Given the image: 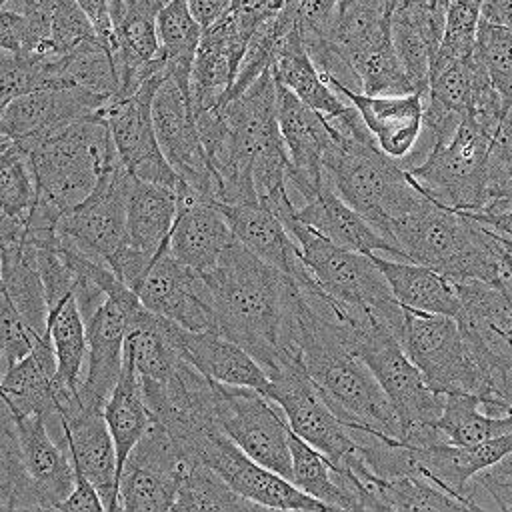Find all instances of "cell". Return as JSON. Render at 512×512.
I'll return each instance as SVG.
<instances>
[{"instance_id":"cell-7","label":"cell","mask_w":512,"mask_h":512,"mask_svg":"<svg viewBox=\"0 0 512 512\" xmlns=\"http://www.w3.org/2000/svg\"><path fill=\"white\" fill-rule=\"evenodd\" d=\"M404 310L400 344L426 382L440 394H474L480 404H488L492 400L490 382L472 356L458 320L446 314Z\"/></svg>"},{"instance_id":"cell-20","label":"cell","mask_w":512,"mask_h":512,"mask_svg":"<svg viewBox=\"0 0 512 512\" xmlns=\"http://www.w3.org/2000/svg\"><path fill=\"white\" fill-rule=\"evenodd\" d=\"M254 30V26L226 8V12L202 32L188 80L194 116L222 104L238 76Z\"/></svg>"},{"instance_id":"cell-21","label":"cell","mask_w":512,"mask_h":512,"mask_svg":"<svg viewBox=\"0 0 512 512\" xmlns=\"http://www.w3.org/2000/svg\"><path fill=\"white\" fill-rule=\"evenodd\" d=\"M108 102L78 86L32 90L6 102L0 130L26 150L68 124L100 112Z\"/></svg>"},{"instance_id":"cell-26","label":"cell","mask_w":512,"mask_h":512,"mask_svg":"<svg viewBox=\"0 0 512 512\" xmlns=\"http://www.w3.org/2000/svg\"><path fill=\"white\" fill-rule=\"evenodd\" d=\"M330 86L342 98L350 100L376 144L390 158H404L414 148L424 126V96L420 92L370 96L342 84Z\"/></svg>"},{"instance_id":"cell-18","label":"cell","mask_w":512,"mask_h":512,"mask_svg":"<svg viewBox=\"0 0 512 512\" xmlns=\"http://www.w3.org/2000/svg\"><path fill=\"white\" fill-rule=\"evenodd\" d=\"M276 116L290 158V196L296 194L302 204L312 198L326 182L322 162L334 142V126L322 112L302 102L296 94L278 82Z\"/></svg>"},{"instance_id":"cell-14","label":"cell","mask_w":512,"mask_h":512,"mask_svg":"<svg viewBox=\"0 0 512 512\" xmlns=\"http://www.w3.org/2000/svg\"><path fill=\"white\" fill-rule=\"evenodd\" d=\"M164 76L148 78L130 96L112 98L100 112L126 172L134 178L178 190L180 176L162 154L152 122V98Z\"/></svg>"},{"instance_id":"cell-2","label":"cell","mask_w":512,"mask_h":512,"mask_svg":"<svg viewBox=\"0 0 512 512\" xmlns=\"http://www.w3.org/2000/svg\"><path fill=\"white\" fill-rule=\"evenodd\" d=\"M386 238L402 260L430 266L450 282H498L512 276V246L506 236L426 194L388 226Z\"/></svg>"},{"instance_id":"cell-52","label":"cell","mask_w":512,"mask_h":512,"mask_svg":"<svg viewBox=\"0 0 512 512\" xmlns=\"http://www.w3.org/2000/svg\"><path fill=\"white\" fill-rule=\"evenodd\" d=\"M508 206H512V186L506 190V194H504L502 198H498L496 202L488 204V206L482 208V210H500V208H508ZM476 212H478V210H476Z\"/></svg>"},{"instance_id":"cell-56","label":"cell","mask_w":512,"mask_h":512,"mask_svg":"<svg viewBox=\"0 0 512 512\" xmlns=\"http://www.w3.org/2000/svg\"><path fill=\"white\" fill-rule=\"evenodd\" d=\"M508 240H510V238H508ZM510 246H512V240H510Z\"/></svg>"},{"instance_id":"cell-53","label":"cell","mask_w":512,"mask_h":512,"mask_svg":"<svg viewBox=\"0 0 512 512\" xmlns=\"http://www.w3.org/2000/svg\"><path fill=\"white\" fill-rule=\"evenodd\" d=\"M4 108H6V102H4V100H0V118H2ZM12 144H14V142H12V140H10V138L0 130V152H2V150H8Z\"/></svg>"},{"instance_id":"cell-35","label":"cell","mask_w":512,"mask_h":512,"mask_svg":"<svg viewBox=\"0 0 512 512\" xmlns=\"http://www.w3.org/2000/svg\"><path fill=\"white\" fill-rule=\"evenodd\" d=\"M292 476L290 482L330 510H356L354 496L340 482L330 458L290 430Z\"/></svg>"},{"instance_id":"cell-4","label":"cell","mask_w":512,"mask_h":512,"mask_svg":"<svg viewBox=\"0 0 512 512\" xmlns=\"http://www.w3.org/2000/svg\"><path fill=\"white\" fill-rule=\"evenodd\" d=\"M296 240L300 258L314 282L342 308L352 326L382 320L400 340L406 310L394 298L372 254L354 252L324 238L294 214L282 220Z\"/></svg>"},{"instance_id":"cell-42","label":"cell","mask_w":512,"mask_h":512,"mask_svg":"<svg viewBox=\"0 0 512 512\" xmlns=\"http://www.w3.org/2000/svg\"><path fill=\"white\" fill-rule=\"evenodd\" d=\"M472 510L512 512V452L496 464L476 472L464 490Z\"/></svg>"},{"instance_id":"cell-13","label":"cell","mask_w":512,"mask_h":512,"mask_svg":"<svg viewBox=\"0 0 512 512\" xmlns=\"http://www.w3.org/2000/svg\"><path fill=\"white\" fill-rule=\"evenodd\" d=\"M192 458L210 466L238 494L260 504L266 510H330L324 502L308 496L282 474L250 458L220 428H212L200 436L192 450Z\"/></svg>"},{"instance_id":"cell-57","label":"cell","mask_w":512,"mask_h":512,"mask_svg":"<svg viewBox=\"0 0 512 512\" xmlns=\"http://www.w3.org/2000/svg\"><path fill=\"white\" fill-rule=\"evenodd\" d=\"M0 510H2V506H0Z\"/></svg>"},{"instance_id":"cell-46","label":"cell","mask_w":512,"mask_h":512,"mask_svg":"<svg viewBox=\"0 0 512 512\" xmlns=\"http://www.w3.org/2000/svg\"><path fill=\"white\" fill-rule=\"evenodd\" d=\"M76 4L82 8V12L92 22L98 38L110 46L114 40V22H112V10L110 0H76Z\"/></svg>"},{"instance_id":"cell-24","label":"cell","mask_w":512,"mask_h":512,"mask_svg":"<svg viewBox=\"0 0 512 512\" xmlns=\"http://www.w3.org/2000/svg\"><path fill=\"white\" fill-rule=\"evenodd\" d=\"M62 422L74 468L92 482L106 512H120L118 456L102 408L80 404L64 414Z\"/></svg>"},{"instance_id":"cell-28","label":"cell","mask_w":512,"mask_h":512,"mask_svg":"<svg viewBox=\"0 0 512 512\" xmlns=\"http://www.w3.org/2000/svg\"><path fill=\"white\" fill-rule=\"evenodd\" d=\"M218 206L224 212L234 238L258 258L286 272L290 278L304 268L296 240L290 236L280 216L262 204L260 198Z\"/></svg>"},{"instance_id":"cell-40","label":"cell","mask_w":512,"mask_h":512,"mask_svg":"<svg viewBox=\"0 0 512 512\" xmlns=\"http://www.w3.org/2000/svg\"><path fill=\"white\" fill-rule=\"evenodd\" d=\"M40 88H58L50 60L0 50V100L8 102Z\"/></svg>"},{"instance_id":"cell-55","label":"cell","mask_w":512,"mask_h":512,"mask_svg":"<svg viewBox=\"0 0 512 512\" xmlns=\"http://www.w3.org/2000/svg\"><path fill=\"white\" fill-rule=\"evenodd\" d=\"M6 2H8V0H0V6H4V4H6Z\"/></svg>"},{"instance_id":"cell-31","label":"cell","mask_w":512,"mask_h":512,"mask_svg":"<svg viewBox=\"0 0 512 512\" xmlns=\"http://www.w3.org/2000/svg\"><path fill=\"white\" fill-rule=\"evenodd\" d=\"M102 414L116 446L118 476H120L128 454L132 452V448L144 436V432L152 422V414L148 410L144 390H142V380L134 368V362L126 354H124L122 372L102 406Z\"/></svg>"},{"instance_id":"cell-34","label":"cell","mask_w":512,"mask_h":512,"mask_svg":"<svg viewBox=\"0 0 512 512\" xmlns=\"http://www.w3.org/2000/svg\"><path fill=\"white\" fill-rule=\"evenodd\" d=\"M260 504L238 494L200 460H188L172 512H258Z\"/></svg>"},{"instance_id":"cell-36","label":"cell","mask_w":512,"mask_h":512,"mask_svg":"<svg viewBox=\"0 0 512 512\" xmlns=\"http://www.w3.org/2000/svg\"><path fill=\"white\" fill-rule=\"evenodd\" d=\"M442 436L456 446H474L512 432L510 414H488L474 394H444L442 414L436 422Z\"/></svg>"},{"instance_id":"cell-30","label":"cell","mask_w":512,"mask_h":512,"mask_svg":"<svg viewBox=\"0 0 512 512\" xmlns=\"http://www.w3.org/2000/svg\"><path fill=\"white\" fill-rule=\"evenodd\" d=\"M272 74L278 84L288 88L314 110L322 112L326 118H336L350 110V106L340 100L342 96L334 92L332 86L322 78L296 26L278 44Z\"/></svg>"},{"instance_id":"cell-51","label":"cell","mask_w":512,"mask_h":512,"mask_svg":"<svg viewBox=\"0 0 512 512\" xmlns=\"http://www.w3.org/2000/svg\"><path fill=\"white\" fill-rule=\"evenodd\" d=\"M142 0H110V10H112V22L116 24L124 16H128L132 10L140 6Z\"/></svg>"},{"instance_id":"cell-11","label":"cell","mask_w":512,"mask_h":512,"mask_svg":"<svg viewBox=\"0 0 512 512\" xmlns=\"http://www.w3.org/2000/svg\"><path fill=\"white\" fill-rule=\"evenodd\" d=\"M176 212V190L134 176L130 178L124 246L110 262L118 280L130 290H138L156 254L168 244Z\"/></svg>"},{"instance_id":"cell-45","label":"cell","mask_w":512,"mask_h":512,"mask_svg":"<svg viewBox=\"0 0 512 512\" xmlns=\"http://www.w3.org/2000/svg\"><path fill=\"white\" fill-rule=\"evenodd\" d=\"M56 512H106V510L92 482L78 468H74V486L70 494L56 506Z\"/></svg>"},{"instance_id":"cell-22","label":"cell","mask_w":512,"mask_h":512,"mask_svg":"<svg viewBox=\"0 0 512 512\" xmlns=\"http://www.w3.org/2000/svg\"><path fill=\"white\" fill-rule=\"evenodd\" d=\"M176 196L178 212L168 236V252L178 262L206 274L234 242L232 228L214 200L196 194L182 182Z\"/></svg>"},{"instance_id":"cell-54","label":"cell","mask_w":512,"mask_h":512,"mask_svg":"<svg viewBox=\"0 0 512 512\" xmlns=\"http://www.w3.org/2000/svg\"><path fill=\"white\" fill-rule=\"evenodd\" d=\"M2 218H4V210L0 208V226H2Z\"/></svg>"},{"instance_id":"cell-3","label":"cell","mask_w":512,"mask_h":512,"mask_svg":"<svg viewBox=\"0 0 512 512\" xmlns=\"http://www.w3.org/2000/svg\"><path fill=\"white\" fill-rule=\"evenodd\" d=\"M328 120L334 142L322 162L324 180L386 238L388 226L412 210L424 192L376 144L354 106Z\"/></svg>"},{"instance_id":"cell-48","label":"cell","mask_w":512,"mask_h":512,"mask_svg":"<svg viewBox=\"0 0 512 512\" xmlns=\"http://www.w3.org/2000/svg\"><path fill=\"white\" fill-rule=\"evenodd\" d=\"M466 212V210H464ZM476 222L488 226L490 230L506 236L512 240V206L500 208V210H478V212H466Z\"/></svg>"},{"instance_id":"cell-50","label":"cell","mask_w":512,"mask_h":512,"mask_svg":"<svg viewBox=\"0 0 512 512\" xmlns=\"http://www.w3.org/2000/svg\"><path fill=\"white\" fill-rule=\"evenodd\" d=\"M10 4H14L16 8H20L22 12H26L28 16L34 18H50L56 4L60 0H8Z\"/></svg>"},{"instance_id":"cell-6","label":"cell","mask_w":512,"mask_h":512,"mask_svg":"<svg viewBox=\"0 0 512 512\" xmlns=\"http://www.w3.org/2000/svg\"><path fill=\"white\" fill-rule=\"evenodd\" d=\"M354 352L368 364L400 420V442L424 446L446 440L436 422L444 394L436 392L408 358L398 336L380 320L354 328ZM448 442V440H446Z\"/></svg>"},{"instance_id":"cell-33","label":"cell","mask_w":512,"mask_h":512,"mask_svg":"<svg viewBox=\"0 0 512 512\" xmlns=\"http://www.w3.org/2000/svg\"><path fill=\"white\" fill-rule=\"evenodd\" d=\"M202 32L204 28L192 16L188 0H170L156 14L160 60L164 64L166 76H172L186 90Z\"/></svg>"},{"instance_id":"cell-32","label":"cell","mask_w":512,"mask_h":512,"mask_svg":"<svg viewBox=\"0 0 512 512\" xmlns=\"http://www.w3.org/2000/svg\"><path fill=\"white\" fill-rule=\"evenodd\" d=\"M46 330L54 346L58 384L66 394L78 396L88 356V338L86 320L74 294L66 296L50 310Z\"/></svg>"},{"instance_id":"cell-1","label":"cell","mask_w":512,"mask_h":512,"mask_svg":"<svg viewBox=\"0 0 512 512\" xmlns=\"http://www.w3.org/2000/svg\"><path fill=\"white\" fill-rule=\"evenodd\" d=\"M214 302L216 332L242 346L266 370L300 358L294 346L296 282L236 238L204 274Z\"/></svg>"},{"instance_id":"cell-41","label":"cell","mask_w":512,"mask_h":512,"mask_svg":"<svg viewBox=\"0 0 512 512\" xmlns=\"http://www.w3.org/2000/svg\"><path fill=\"white\" fill-rule=\"evenodd\" d=\"M96 30L76 0H60L50 16V34L40 58H62L96 38Z\"/></svg>"},{"instance_id":"cell-16","label":"cell","mask_w":512,"mask_h":512,"mask_svg":"<svg viewBox=\"0 0 512 512\" xmlns=\"http://www.w3.org/2000/svg\"><path fill=\"white\" fill-rule=\"evenodd\" d=\"M130 178L122 162L104 172L92 194L60 216L58 236L90 258L110 266L124 246Z\"/></svg>"},{"instance_id":"cell-43","label":"cell","mask_w":512,"mask_h":512,"mask_svg":"<svg viewBox=\"0 0 512 512\" xmlns=\"http://www.w3.org/2000/svg\"><path fill=\"white\" fill-rule=\"evenodd\" d=\"M510 186H512V104L502 114L488 150V204L502 198Z\"/></svg>"},{"instance_id":"cell-44","label":"cell","mask_w":512,"mask_h":512,"mask_svg":"<svg viewBox=\"0 0 512 512\" xmlns=\"http://www.w3.org/2000/svg\"><path fill=\"white\" fill-rule=\"evenodd\" d=\"M38 336L42 334L26 322L0 288V346L4 354V370L22 360L32 350Z\"/></svg>"},{"instance_id":"cell-15","label":"cell","mask_w":512,"mask_h":512,"mask_svg":"<svg viewBox=\"0 0 512 512\" xmlns=\"http://www.w3.org/2000/svg\"><path fill=\"white\" fill-rule=\"evenodd\" d=\"M156 140L180 182L216 202V174L204 152L188 90L164 76L152 98Z\"/></svg>"},{"instance_id":"cell-37","label":"cell","mask_w":512,"mask_h":512,"mask_svg":"<svg viewBox=\"0 0 512 512\" xmlns=\"http://www.w3.org/2000/svg\"><path fill=\"white\" fill-rule=\"evenodd\" d=\"M452 284L460 298L456 316L480 322L512 342V276L498 282L464 280Z\"/></svg>"},{"instance_id":"cell-10","label":"cell","mask_w":512,"mask_h":512,"mask_svg":"<svg viewBox=\"0 0 512 512\" xmlns=\"http://www.w3.org/2000/svg\"><path fill=\"white\" fill-rule=\"evenodd\" d=\"M216 424L250 458L290 480V424L274 400L256 388L216 382Z\"/></svg>"},{"instance_id":"cell-38","label":"cell","mask_w":512,"mask_h":512,"mask_svg":"<svg viewBox=\"0 0 512 512\" xmlns=\"http://www.w3.org/2000/svg\"><path fill=\"white\" fill-rule=\"evenodd\" d=\"M36 202V184L28 154L12 144L0 152V208L20 220H26Z\"/></svg>"},{"instance_id":"cell-17","label":"cell","mask_w":512,"mask_h":512,"mask_svg":"<svg viewBox=\"0 0 512 512\" xmlns=\"http://www.w3.org/2000/svg\"><path fill=\"white\" fill-rule=\"evenodd\" d=\"M140 306L138 294L122 284L86 318L88 356L78 388L84 406L102 408L118 382L124 364L126 334Z\"/></svg>"},{"instance_id":"cell-49","label":"cell","mask_w":512,"mask_h":512,"mask_svg":"<svg viewBox=\"0 0 512 512\" xmlns=\"http://www.w3.org/2000/svg\"><path fill=\"white\" fill-rule=\"evenodd\" d=\"M228 4L230 0H188V8L192 16L200 22L204 30L226 12Z\"/></svg>"},{"instance_id":"cell-19","label":"cell","mask_w":512,"mask_h":512,"mask_svg":"<svg viewBox=\"0 0 512 512\" xmlns=\"http://www.w3.org/2000/svg\"><path fill=\"white\" fill-rule=\"evenodd\" d=\"M136 294L150 312L186 330H216L212 290L206 276L178 262L168 252V244L156 254Z\"/></svg>"},{"instance_id":"cell-9","label":"cell","mask_w":512,"mask_h":512,"mask_svg":"<svg viewBox=\"0 0 512 512\" xmlns=\"http://www.w3.org/2000/svg\"><path fill=\"white\" fill-rule=\"evenodd\" d=\"M268 378L270 388L266 396L282 408L290 430L326 454L334 468H340L358 452L352 428L330 408L320 388L304 370L300 358L280 362L268 372Z\"/></svg>"},{"instance_id":"cell-29","label":"cell","mask_w":512,"mask_h":512,"mask_svg":"<svg viewBox=\"0 0 512 512\" xmlns=\"http://www.w3.org/2000/svg\"><path fill=\"white\" fill-rule=\"evenodd\" d=\"M372 258L382 270L394 298L404 308L428 314H458L460 298L456 286L444 274L410 260H390L378 254H372Z\"/></svg>"},{"instance_id":"cell-5","label":"cell","mask_w":512,"mask_h":512,"mask_svg":"<svg viewBox=\"0 0 512 512\" xmlns=\"http://www.w3.org/2000/svg\"><path fill=\"white\" fill-rule=\"evenodd\" d=\"M36 184V202L60 216L86 200L104 172L120 164L102 112L80 118L24 150Z\"/></svg>"},{"instance_id":"cell-8","label":"cell","mask_w":512,"mask_h":512,"mask_svg":"<svg viewBox=\"0 0 512 512\" xmlns=\"http://www.w3.org/2000/svg\"><path fill=\"white\" fill-rule=\"evenodd\" d=\"M492 134L462 120L454 134L436 140L426 160L408 170L416 186L434 202L476 212L488 204V150Z\"/></svg>"},{"instance_id":"cell-25","label":"cell","mask_w":512,"mask_h":512,"mask_svg":"<svg viewBox=\"0 0 512 512\" xmlns=\"http://www.w3.org/2000/svg\"><path fill=\"white\" fill-rule=\"evenodd\" d=\"M168 330L180 354L204 376L222 384L256 388L268 394L270 378L266 370L224 334L216 330H186L172 320H168Z\"/></svg>"},{"instance_id":"cell-12","label":"cell","mask_w":512,"mask_h":512,"mask_svg":"<svg viewBox=\"0 0 512 512\" xmlns=\"http://www.w3.org/2000/svg\"><path fill=\"white\" fill-rule=\"evenodd\" d=\"M186 462L168 430L152 420L122 466L118 482L120 510L172 512Z\"/></svg>"},{"instance_id":"cell-47","label":"cell","mask_w":512,"mask_h":512,"mask_svg":"<svg viewBox=\"0 0 512 512\" xmlns=\"http://www.w3.org/2000/svg\"><path fill=\"white\" fill-rule=\"evenodd\" d=\"M290 0H230L228 10L244 18L254 28L268 16L280 12Z\"/></svg>"},{"instance_id":"cell-23","label":"cell","mask_w":512,"mask_h":512,"mask_svg":"<svg viewBox=\"0 0 512 512\" xmlns=\"http://www.w3.org/2000/svg\"><path fill=\"white\" fill-rule=\"evenodd\" d=\"M20 458L38 498V510H54L74 486V464L68 446L56 440L44 416L14 414Z\"/></svg>"},{"instance_id":"cell-27","label":"cell","mask_w":512,"mask_h":512,"mask_svg":"<svg viewBox=\"0 0 512 512\" xmlns=\"http://www.w3.org/2000/svg\"><path fill=\"white\" fill-rule=\"evenodd\" d=\"M294 216L342 248L362 254L384 252L402 260L398 248L390 244V240L384 238L360 212L348 206L328 182H324L312 198L298 204Z\"/></svg>"},{"instance_id":"cell-39","label":"cell","mask_w":512,"mask_h":512,"mask_svg":"<svg viewBox=\"0 0 512 512\" xmlns=\"http://www.w3.org/2000/svg\"><path fill=\"white\" fill-rule=\"evenodd\" d=\"M476 56L484 64L504 110L512 104V28L498 26L480 18Z\"/></svg>"}]
</instances>
